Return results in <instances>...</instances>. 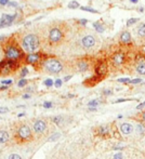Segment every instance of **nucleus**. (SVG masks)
Instances as JSON below:
<instances>
[{"label": "nucleus", "mask_w": 145, "mask_h": 159, "mask_svg": "<svg viewBox=\"0 0 145 159\" xmlns=\"http://www.w3.org/2000/svg\"><path fill=\"white\" fill-rule=\"evenodd\" d=\"M3 52H5L6 60L13 61V62H18L21 59L25 58L24 51L20 47L19 42L14 40L13 38H10L3 44Z\"/></svg>", "instance_id": "1"}, {"label": "nucleus", "mask_w": 145, "mask_h": 159, "mask_svg": "<svg viewBox=\"0 0 145 159\" xmlns=\"http://www.w3.org/2000/svg\"><path fill=\"white\" fill-rule=\"evenodd\" d=\"M40 39L35 34H28L24 36L21 40V48L24 52L35 53V51L39 48Z\"/></svg>", "instance_id": "2"}, {"label": "nucleus", "mask_w": 145, "mask_h": 159, "mask_svg": "<svg viewBox=\"0 0 145 159\" xmlns=\"http://www.w3.org/2000/svg\"><path fill=\"white\" fill-rule=\"evenodd\" d=\"M64 37H65V31L61 26H53L49 31L48 40L52 46L60 44L64 40Z\"/></svg>", "instance_id": "3"}, {"label": "nucleus", "mask_w": 145, "mask_h": 159, "mask_svg": "<svg viewBox=\"0 0 145 159\" xmlns=\"http://www.w3.org/2000/svg\"><path fill=\"white\" fill-rule=\"evenodd\" d=\"M42 66L47 71L51 74H59L63 69V64L60 60L55 58H49L46 61H44Z\"/></svg>", "instance_id": "4"}, {"label": "nucleus", "mask_w": 145, "mask_h": 159, "mask_svg": "<svg viewBox=\"0 0 145 159\" xmlns=\"http://www.w3.org/2000/svg\"><path fill=\"white\" fill-rule=\"evenodd\" d=\"M18 62H13V61L5 60L2 62H0V74L2 75H9L10 73H13L16 68H18Z\"/></svg>", "instance_id": "5"}, {"label": "nucleus", "mask_w": 145, "mask_h": 159, "mask_svg": "<svg viewBox=\"0 0 145 159\" xmlns=\"http://www.w3.org/2000/svg\"><path fill=\"white\" fill-rule=\"evenodd\" d=\"M25 63L27 64H31V65H35L40 63L42 61V54L40 52H35V53H29L28 55L25 56Z\"/></svg>", "instance_id": "6"}, {"label": "nucleus", "mask_w": 145, "mask_h": 159, "mask_svg": "<svg viewBox=\"0 0 145 159\" xmlns=\"http://www.w3.org/2000/svg\"><path fill=\"white\" fill-rule=\"evenodd\" d=\"M80 43H81L82 48L90 49V48H92V47L95 46V43H97V39H95V37L92 35H86L85 37L81 38Z\"/></svg>", "instance_id": "7"}, {"label": "nucleus", "mask_w": 145, "mask_h": 159, "mask_svg": "<svg viewBox=\"0 0 145 159\" xmlns=\"http://www.w3.org/2000/svg\"><path fill=\"white\" fill-rule=\"evenodd\" d=\"M110 60H112V62L114 65L120 66V65H122L123 63L126 62L125 52H122V51H117V52H115L112 55V59H110Z\"/></svg>", "instance_id": "8"}, {"label": "nucleus", "mask_w": 145, "mask_h": 159, "mask_svg": "<svg viewBox=\"0 0 145 159\" xmlns=\"http://www.w3.org/2000/svg\"><path fill=\"white\" fill-rule=\"evenodd\" d=\"M16 15L18 14H2V16L0 18V28L10 26L13 23V21L15 20Z\"/></svg>", "instance_id": "9"}, {"label": "nucleus", "mask_w": 145, "mask_h": 159, "mask_svg": "<svg viewBox=\"0 0 145 159\" xmlns=\"http://www.w3.org/2000/svg\"><path fill=\"white\" fill-rule=\"evenodd\" d=\"M107 64L104 61H100L95 66V74L97 75V77H103L107 74Z\"/></svg>", "instance_id": "10"}, {"label": "nucleus", "mask_w": 145, "mask_h": 159, "mask_svg": "<svg viewBox=\"0 0 145 159\" xmlns=\"http://www.w3.org/2000/svg\"><path fill=\"white\" fill-rule=\"evenodd\" d=\"M18 137H20L21 140H23V141H26V140L31 139V129L27 126H22L18 131Z\"/></svg>", "instance_id": "11"}, {"label": "nucleus", "mask_w": 145, "mask_h": 159, "mask_svg": "<svg viewBox=\"0 0 145 159\" xmlns=\"http://www.w3.org/2000/svg\"><path fill=\"white\" fill-rule=\"evenodd\" d=\"M135 68L140 75H145V56H136Z\"/></svg>", "instance_id": "12"}, {"label": "nucleus", "mask_w": 145, "mask_h": 159, "mask_svg": "<svg viewBox=\"0 0 145 159\" xmlns=\"http://www.w3.org/2000/svg\"><path fill=\"white\" fill-rule=\"evenodd\" d=\"M89 66H90V64H89V62L86 60H79V61H77V63H76V67H77V69L79 71H88Z\"/></svg>", "instance_id": "13"}, {"label": "nucleus", "mask_w": 145, "mask_h": 159, "mask_svg": "<svg viewBox=\"0 0 145 159\" xmlns=\"http://www.w3.org/2000/svg\"><path fill=\"white\" fill-rule=\"evenodd\" d=\"M131 34L129 33V31H122L120 35V38H119V40H120V42L122 44H129L131 43Z\"/></svg>", "instance_id": "14"}, {"label": "nucleus", "mask_w": 145, "mask_h": 159, "mask_svg": "<svg viewBox=\"0 0 145 159\" xmlns=\"http://www.w3.org/2000/svg\"><path fill=\"white\" fill-rule=\"evenodd\" d=\"M34 129H35V131L37 133H42L46 130V122L42 121V120H38L34 124Z\"/></svg>", "instance_id": "15"}, {"label": "nucleus", "mask_w": 145, "mask_h": 159, "mask_svg": "<svg viewBox=\"0 0 145 159\" xmlns=\"http://www.w3.org/2000/svg\"><path fill=\"white\" fill-rule=\"evenodd\" d=\"M136 33H138L139 37L145 38V23H142L136 27Z\"/></svg>", "instance_id": "16"}, {"label": "nucleus", "mask_w": 145, "mask_h": 159, "mask_svg": "<svg viewBox=\"0 0 145 159\" xmlns=\"http://www.w3.org/2000/svg\"><path fill=\"white\" fill-rule=\"evenodd\" d=\"M120 131L123 133V134H129L132 131V127L130 126L129 124H122L120 126Z\"/></svg>", "instance_id": "17"}, {"label": "nucleus", "mask_w": 145, "mask_h": 159, "mask_svg": "<svg viewBox=\"0 0 145 159\" xmlns=\"http://www.w3.org/2000/svg\"><path fill=\"white\" fill-rule=\"evenodd\" d=\"M9 140V133L7 131H0V143H6Z\"/></svg>", "instance_id": "18"}, {"label": "nucleus", "mask_w": 145, "mask_h": 159, "mask_svg": "<svg viewBox=\"0 0 145 159\" xmlns=\"http://www.w3.org/2000/svg\"><path fill=\"white\" fill-rule=\"evenodd\" d=\"M93 27H94V28L97 29V31H99V33H103L104 31V27L102 26V24H100L99 22L93 23Z\"/></svg>", "instance_id": "19"}, {"label": "nucleus", "mask_w": 145, "mask_h": 159, "mask_svg": "<svg viewBox=\"0 0 145 159\" xmlns=\"http://www.w3.org/2000/svg\"><path fill=\"white\" fill-rule=\"evenodd\" d=\"M79 3L77 2V1H72V2L68 3V8L69 9H77V8H79Z\"/></svg>", "instance_id": "20"}, {"label": "nucleus", "mask_w": 145, "mask_h": 159, "mask_svg": "<svg viewBox=\"0 0 145 159\" xmlns=\"http://www.w3.org/2000/svg\"><path fill=\"white\" fill-rule=\"evenodd\" d=\"M80 9L84 10V11H88V12H92V13H99V11L94 9H91V8H87V7H80Z\"/></svg>", "instance_id": "21"}, {"label": "nucleus", "mask_w": 145, "mask_h": 159, "mask_svg": "<svg viewBox=\"0 0 145 159\" xmlns=\"http://www.w3.org/2000/svg\"><path fill=\"white\" fill-rule=\"evenodd\" d=\"M136 22H139L138 18H130V20H128V22H127V26H131V25H133L134 23H136Z\"/></svg>", "instance_id": "22"}, {"label": "nucleus", "mask_w": 145, "mask_h": 159, "mask_svg": "<svg viewBox=\"0 0 145 159\" xmlns=\"http://www.w3.org/2000/svg\"><path fill=\"white\" fill-rule=\"evenodd\" d=\"M44 84H46L47 87H51L53 84V80L52 79H47V80H44Z\"/></svg>", "instance_id": "23"}, {"label": "nucleus", "mask_w": 145, "mask_h": 159, "mask_svg": "<svg viewBox=\"0 0 145 159\" xmlns=\"http://www.w3.org/2000/svg\"><path fill=\"white\" fill-rule=\"evenodd\" d=\"M25 84H27V80L26 79H22L21 81H19V87H24Z\"/></svg>", "instance_id": "24"}, {"label": "nucleus", "mask_w": 145, "mask_h": 159, "mask_svg": "<svg viewBox=\"0 0 145 159\" xmlns=\"http://www.w3.org/2000/svg\"><path fill=\"white\" fill-rule=\"evenodd\" d=\"M9 159H21V157L16 154H12V155H10Z\"/></svg>", "instance_id": "25"}, {"label": "nucleus", "mask_w": 145, "mask_h": 159, "mask_svg": "<svg viewBox=\"0 0 145 159\" xmlns=\"http://www.w3.org/2000/svg\"><path fill=\"white\" fill-rule=\"evenodd\" d=\"M44 106L46 107V108H50L51 106H52V103H51V102H44Z\"/></svg>", "instance_id": "26"}, {"label": "nucleus", "mask_w": 145, "mask_h": 159, "mask_svg": "<svg viewBox=\"0 0 145 159\" xmlns=\"http://www.w3.org/2000/svg\"><path fill=\"white\" fill-rule=\"evenodd\" d=\"M97 104H99V102L97 101H91V102H89L88 105L89 106H97Z\"/></svg>", "instance_id": "27"}, {"label": "nucleus", "mask_w": 145, "mask_h": 159, "mask_svg": "<svg viewBox=\"0 0 145 159\" xmlns=\"http://www.w3.org/2000/svg\"><path fill=\"white\" fill-rule=\"evenodd\" d=\"M61 86H62V80L61 79H57L56 81H55V87H56V88H60Z\"/></svg>", "instance_id": "28"}, {"label": "nucleus", "mask_w": 145, "mask_h": 159, "mask_svg": "<svg viewBox=\"0 0 145 159\" xmlns=\"http://www.w3.org/2000/svg\"><path fill=\"white\" fill-rule=\"evenodd\" d=\"M118 81L119 82H125V84H126V82H130V79H129V78H120Z\"/></svg>", "instance_id": "29"}, {"label": "nucleus", "mask_w": 145, "mask_h": 159, "mask_svg": "<svg viewBox=\"0 0 145 159\" xmlns=\"http://www.w3.org/2000/svg\"><path fill=\"white\" fill-rule=\"evenodd\" d=\"M28 73V69L26 68V67H25V68H23V71H22V73H21V76H22V77H24L25 75H26V74Z\"/></svg>", "instance_id": "30"}, {"label": "nucleus", "mask_w": 145, "mask_h": 159, "mask_svg": "<svg viewBox=\"0 0 145 159\" xmlns=\"http://www.w3.org/2000/svg\"><path fill=\"white\" fill-rule=\"evenodd\" d=\"M9 3V0H0V5L1 6H7Z\"/></svg>", "instance_id": "31"}, {"label": "nucleus", "mask_w": 145, "mask_h": 159, "mask_svg": "<svg viewBox=\"0 0 145 159\" xmlns=\"http://www.w3.org/2000/svg\"><path fill=\"white\" fill-rule=\"evenodd\" d=\"M8 6H10V7H13V8H18L19 7L16 2H9V3H8Z\"/></svg>", "instance_id": "32"}, {"label": "nucleus", "mask_w": 145, "mask_h": 159, "mask_svg": "<svg viewBox=\"0 0 145 159\" xmlns=\"http://www.w3.org/2000/svg\"><path fill=\"white\" fill-rule=\"evenodd\" d=\"M130 82H131V84H140L141 82V79H133V80H130Z\"/></svg>", "instance_id": "33"}, {"label": "nucleus", "mask_w": 145, "mask_h": 159, "mask_svg": "<svg viewBox=\"0 0 145 159\" xmlns=\"http://www.w3.org/2000/svg\"><path fill=\"white\" fill-rule=\"evenodd\" d=\"M8 111H9V109H8L7 107H1V108H0V113H7Z\"/></svg>", "instance_id": "34"}, {"label": "nucleus", "mask_w": 145, "mask_h": 159, "mask_svg": "<svg viewBox=\"0 0 145 159\" xmlns=\"http://www.w3.org/2000/svg\"><path fill=\"white\" fill-rule=\"evenodd\" d=\"M122 158V154H117L114 156V159H121Z\"/></svg>", "instance_id": "35"}, {"label": "nucleus", "mask_w": 145, "mask_h": 159, "mask_svg": "<svg viewBox=\"0 0 145 159\" xmlns=\"http://www.w3.org/2000/svg\"><path fill=\"white\" fill-rule=\"evenodd\" d=\"M2 84H11L12 80H2Z\"/></svg>", "instance_id": "36"}, {"label": "nucleus", "mask_w": 145, "mask_h": 159, "mask_svg": "<svg viewBox=\"0 0 145 159\" xmlns=\"http://www.w3.org/2000/svg\"><path fill=\"white\" fill-rule=\"evenodd\" d=\"M53 120H54V121L56 122V124H60V121H61V120H62V118H61V117H55Z\"/></svg>", "instance_id": "37"}, {"label": "nucleus", "mask_w": 145, "mask_h": 159, "mask_svg": "<svg viewBox=\"0 0 145 159\" xmlns=\"http://www.w3.org/2000/svg\"><path fill=\"white\" fill-rule=\"evenodd\" d=\"M60 137V134H55V135H53V137H50V141H53V140H55V139H57V137Z\"/></svg>", "instance_id": "38"}, {"label": "nucleus", "mask_w": 145, "mask_h": 159, "mask_svg": "<svg viewBox=\"0 0 145 159\" xmlns=\"http://www.w3.org/2000/svg\"><path fill=\"white\" fill-rule=\"evenodd\" d=\"M79 23H80V24H81V25H85V24H86V23H88V21H87V20H80V21H79Z\"/></svg>", "instance_id": "39"}, {"label": "nucleus", "mask_w": 145, "mask_h": 159, "mask_svg": "<svg viewBox=\"0 0 145 159\" xmlns=\"http://www.w3.org/2000/svg\"><path fill=\"white\" fill-rule=\"evenodd\" d=\"M145 106V102H143V103H141L140 105L138 106V108H142V107H144Z\"/></svg>", "instance_id": "40"}, {"label": "nucleus", "mask_w": 145, "mask_h": 159, "mask_svg": "<svg viewBox=\"0 0 145 159\" xmlns=\"http://www.w3.org/2000/svg\"><path fill=\"white\" fill-rule=\"evenodd\" d=\"M110 93H112V91H104V94H106V95H108V94H110Z\"/></svg>", "instance_id": "41"}, {"label": "nucleus", "mask_w": 145, "mask_h": 159, "mask_svg": "<svg viewBox=\"0 0 145 159\" xmlns=\"http://www.w3.org/2000/svg\"><path fill=\"white\" fill-rule=\"evenodd\" d=\"M70 78H72V76H67V77H65V79H64V80H65V81H67V80L70 79Z\"/></svg>", "instance_id": "42"}, {"label": "nucleus", "mask_w": 145, "mask_h": 159, "mask_svg": "<svg viewBox=\"0 0 145 159\" xmlns=\"http://www.w3.org/2000/svg\"><path fill=\"white\" fill-rule=\"evenodd\" d=\"M130 1H131V2H133V3H138L139 0H130Z\"/></svg>", "instance_id": "43"}, {"label": "nucleus", "mask_w": 145, "mask_h": 159, "mask_svg": "<svg viewBox=\"0 0 145 159\" xmlns=\"http://www.w3.org/2000/svg\"><path fill=\"white\" fill-rule=\"evenodd\" d=\"M23 97H24V99H28V97H29V95H28V94H25Z\"/></svg>", "instance_id": "44"}, {"label": "nucleus", "mask_w": 145, "mask_h": 159, "mask_svg": "<svg viewBox=\"0 0 145 159\" xmlns=\"http://www.w3.org/2000/svg\"><path fill=\"white\" fill-rule=\"evenodd\" d=\"M143 119H144V121H145V112L143 113Z\"/></svg>", "instance_id": "45"}]
</instances>
